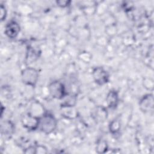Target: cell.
<instances>
[{
    "label": "cell",
    "instance_id": "21",
    "mask_svg": "<svg viewBox=\"0 0 154 154\" xmlns=\"http://www.w3.org/2000/svg\"><path fill=\"white\" fill-rule=\"evenodd\" d=\"M0 14H1V21L4 20L6 19L7 17V10L5 7L1 4V7H0Z\"/></svg>",
    "mask_w": 154,
    "mask_h": 154
},
{
    "label": "cell",
    "instance_id": "16",
    "mask_svg": "<svg viewBox=\"0 0 154 154\" xmlns=\"http://www.w3.org/2000/svg\"><path fill=\"white\" fill-rule=\"evenodd\" d=\"M78 58L85 63H89L92 60V55L88 52L83 51L79 54Z\"/></svg>",
    "mask_w": 154,
    "mask_h": 154
},
{
    "label": "cell",
    "instance_id": "1",
    "mask_svg": "<svg viewBox=\"0 0 154 154\" xmlns=\"http://www.w3.org/2000/svg\"><path fill=\"white\" fill-rule=\"evenodd\" d=\"M57 126V120L55 117L50 113L45 112L39 118L38 128L46 134L52 133Z\"/></svg>",
    "mask_w": 154,
    "mask_h": 154
},
{
    "label": "cell",
    "instance_id": "13",
    "mask_svg": "<svg viewBox=\"0 0 154 154\" xmlns=\"http://www.w3.org/2000/svg\"><path fill=\"white\" fill-rule=\"evenodd\" d=\"M31 111L29 112L39 118L45 113L43 106L39 103H34L31 106Z\"/></svg>",
    "mask_w": 154,
    "mask_h": 154
},
{
    "label": "cell",
    "instance_id": "5",
    "mask_svg": "<svg viewBox=\"0 0 154 154\" xmlns=\"http://www.w3.org/2000/svg\"><path fill=\"white\" fill-rule=\"evenodd\" d=\"M21 122L25 129L29 131H35L38 128L39 117L28 112L22 116Z\"/></svg>",
    "mask_w": 154,
    "mask_h": 154
},
{
    "label": "cell",
    "instance_id": "6",
    "mask_svg": "<svg viewBox=\"0 0 154 154\" xmlns=\"http://www.w3.org/2000/svg\"><path fill=\"white\" fill-rule=\"evenodd\" d=\"M153 95L151 93L144 95L139 102V108L144 112H149L153 109Z\"/></svg>",
    "mask_w": 154,
    "mask_h": 154
},
{
    "label": "cell",
    "instance_id": "22",
    "mask_svg": "<svg viewBox=\"0 0 154 154\" xmlns=\"http://www.w3.org/2000/svg\"><path fill=\"white\" fill-rule=\"evenodd\" d=\"M71 1H57L56 4L58 6L61 8H66L70 5Z\"/></svg>",
    "mask_w": 154,
    "mask_h": 154
},
{
    "label": "cell",
    "instance_id": "11",
    "mask_svg": "<svg viewBox=\"0 0 154 154\" xmlns=\"http://www.w3.org/2000/svg\"><path fill=\"white\" fill-rule=\"evenodd\" d=\"M61 100V106H75L77 97L75 94H67Z\"/></svg>",
    "mask_w": 154,
    "mask_h": 154
},
{
    "label": "cell",
    "instance_id": "15",
    "mask_svg": "<svg viewBox=\"0 0 154 154\" xmlns=\"http://www.w3.org/2000/svg\"><path fill=\"white\" fill-rule=\"evenodd\" d=\"M108 150V144L106 141L100 140L97 142L96 150L98 153H103L106 152Z\"/></svg>",
    "mask_w": 154,
    "mask_h": 154
},
{
    "label": "cell",
    "instance_id": "9",
    "mask_svg": "<svg viewBox=\"0 0 154 154\" xmlns=\"http://www.w3.org/2000/svg\"><path fill=\"white\" fill-rule=\"evenodd\" d=\"M1 134L5 135V136L9 137L12 135L14 131V125L10 120H6L1 123Z\"/></svg>",
    "mask_w": 154,
    "mask_h": 154
},
{
    "label": "cell",
    "instance_id": "24",
    "mask_svg": "<svg viewBox=\"0 0 154 154\" xmlns=\"http://www.w3.org/2000/svg\"><path fill=\"white\" fill-rule=\"evenodd\" d=\"M25 153H35V146H29L24 150Z\"/></svg>",
    "mask_w": 154,
    "mask_h": 154
},
{
    "label": "cell",
    "instance_id": "20",
    "mask_svg": "<svg viewBox=\"0 0 154 154\" xmlns=\"http://www.w3.org/2000/svg\"><path fill=\"white\" fill-rule=\"evenodd\" d=\"M37 58V55L35 52L34 50H33L31 48L29 49L28 52L27 53V56H26V60H28V62H32L34 61Z\"/></svg>",
    "mask_w": 154,
    "mask_h": 154
},
{
    "label": "cell",
    "instance_id": "8",
    "mask_svg": "<svg viewBox=\"0 0 154 154\" xmlns=\"http://www.w3.org/2000/svg\"><path fill=\"white\" fill-rule=\"evenodd\" d=\"M119 97L118 93L115 90H110L106 96V103L107 106L111 109L116 108L119 103Z\"/></svg>",
    "mask_w": 154,
    "mask_h": 154
},
{
    "label": "cell",
    "instance_id": "19",
    "mask_svg": "<svg viewBox=\"0 0 154 154\" xmlns=\"http://www.w3.org/2000/svg\"><path fill=\"white\" fill-rule=\"evenodd\" d=\"M84 14L87 15H92L96 13V5L85 7L82 8Z\"/></svg>",
    "mask_w": 154,
    "mask_h": 154
},
{
    "label": "cell",
    "instance_id": "25",
    "mask_svg": "<svg viewBox=\"0 0 154 154\" xmlns=\"http://www.w3.org/2000/svg\"><path fill=\"white\" fill-rule=\"evenodd\" d=\"M106 38L104 37H100V38H99L98 40H97V42H98V44L100 45H106V43H108L107 41H106Z\"/></svg>",
    "mask_w": 154,
    "mask_h": 154
},
{
    "label": "cell",
    "instance_id": "7",
    "mask_svg": "<svg viewBox=\"0 0 154 154\" xmlns=\"http://www.w3.org/2000/svg\"><path fill=\"white\" fill-rule=\"evenodd\" d=\"M20 29L19 24L16 21L10 20L5 26V34L8 37L14 38L18 35L20 32Z\"/></svg>",
    "mask_w": 154,
    "mask_h": 154
},
{
    "label": "cell",
    "instance_id": "2",
    "mask_svg": "<svg viewBox=\"0 0 154 154\" xmlns=\"http://www.w3.org/2000/svg\"><path fill=\"white\" fill-rule=\"evenodd\" d=\"M38 72L32 67H26L21 72V80L28 86L34 87L38 81Z\"/></svg>",
    "mask_w": 154,
    "mask_h": 154
},
{
    "label": "cell",
    "instance_id": "23",
    "mask_svg": "<svg viewBox=\"0 0 154 154\" xmlns=\"http://www.w3.org/2000/svg\"><path fill=\"white\" fill-rule=\"evenodd\" d=\"M48 152L47 149L42 145L35 146V153H46Z\"/></svg>",
    "mask_w": 154,
    "mask_h": 154
},
{
    "label": "cell",
    "instance_id": "10",
    "mask_svg": "<svg viewBox=\"0 0 154 154\" xmlns=\"http://www.w3.org/2000/svg\"><path fill=\"white\" fill-rule=\"evenodd\" d=\"M106 109L103 106H97L94 111V117L98 122H103L107 118Z\"/></svg>",
    "mask_w": 154,
    "mask_h": 154
},
{
    "label": "cell",
    "instance_id": "4",
    "mask_svg": "<svg viewBox=\"0 0 154 154\" xmlns=\"http://www.w3.org/2000/svg\"><path fill=\"white\" fill-rule=\"evenodd\" d=\"M92 76L94 82L98 85H104L109 81V75L108 72L102 67H96L93 69Z\"/></svg>",
    "mask_w": 154,
    "mask_h": 154
},
{
    "label": "cell",
    "instance_id": "17",
    "mask_svg": "<svg viewBox=\"0 0 154 154\" xmlns=\"http://www.w3.org/2000/svg\"><path fill=\"white\" fill-rule=\"evenodd\" d=\"M143 85L146 90L152 91L154 87V81L151 78L146 77L143 80Z\"/></svg>",
    "mask_w": 154,
    "mask_h": 154
},
{
    "label": "cell",
    "instance_id": "14",
    "mask_svg": "<svg viewBox=\"0 0 154 154\" xmlns=\"http://www.w3.org/2000/svg\"><path fill=\"white\" fill-rule=\"evenodd\" d=\"M120 128H121V124L119 120L115 119L109 123V130L111 134H115L118 133Z\"/></svg>",
    "mask_w": 154,
    "mask_h": 154
},
{
    "label": "cell",
    "instance_id": "3",
    "mask_svg": "<svg viewBox=\"0 0 154 154\" xmlns=\"http://www.w3.org/2000/svg\"><path fill=\"white\" fill-rule=\"evenodd\" d=\"M49 94L54 98L62 99L67 93L64 84L59 81H54L51 82L48 87Z\"/></svg>",
    "mask_w": 154,
    "mask_h": 154
},
{
    "label": "cell",
    "instance_id": "18",
    "mask_svg": "<svg viewBox=\"0 0 154 154\" xmlns=\"http://www.w3.org/2000/svg\"><path fill=\"white\" fill-rule=\"evenodd\" d=\"M117 31L118 29L116 23L106 25L105 27V32L110 37H113L115 35H116Z\"/></svg>",
    "mask_w": 154,
    "mask_h": 154
},
{
    "label": "cell",
    "instance_id": "12",
    "mask_svg": "<svg viewBox=\"0 0 154 154\" xmlns=\"http://www.w3.org/2000/svg\"><path fill=\"white\" fill-rule=\"evenodd\" d=\"M62 114L66 118L74 119L77 116V111L75 106H61Z\"/></svg>",
    "mask_w": 154,
    "mask_h": 154
}]
</instances>
